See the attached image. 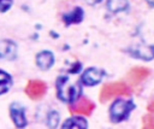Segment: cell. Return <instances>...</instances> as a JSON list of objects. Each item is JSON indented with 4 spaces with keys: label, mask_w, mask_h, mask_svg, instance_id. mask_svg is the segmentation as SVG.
Segmentation results:
<instances>
[{
    "label": "cell",
    "mask_w": 154,
    "mask_h": 129,
    "mask_svg": "<svg viewBox=\"0 0 154 129\" xmlns=\"http://www.w3.org/2000/svg\"><path fill=\"white\" fill-rule=\"evenodd\" d=\"M10 116L12 122L17 128H24L26 127V117H25V109L17 102L11 104L10 106Z\"/></svg>",
    "instance_id": "6"
},
{
    "label": "cell",
    "mask_w": 154,
    "mask_h": 129,
    "mask_svg": "<svg viewBox=\"0 0 154 129\" xmlns=\"http://www.w3.org/2000/svg\"><path fill=\"white\" fill-rule=\"evenodd\" d=\"M148 110H149V111H154V102H152V104L148 106Z\"/></svg>",
    "instance_id": "21"
},
{
    "label": "cell",
    "mask_w": 154,
    "mask_h": 129,
    "mask_svg": "<svg viewBox=\"0 0 154 129\" xmlns=\"http://www.w3.org/2000/svg\"><path fill=\"white\" fill-rule=\"evenodd\" d=\"M143 127L144 128H154V117L153 115H147L143 117Z\"/></svg>",
    "instance_id": "17"
},
{
    "label": "cell",
    "mask_w": 154,
    "mask_h": 129,
    "mask_svg": "<svg viewBox=\"0 0 154 129\" xmlns=\"http://www.w3.org/2000/svg\"><path fill=\"white\" fill-rule=\"evenodd\" d=\"M61 128L66 129V128H70V129H84V128H88V123L84 118L82 117H71L69 119H66L64 122V124L61 125Z\"/></svg>",
    "instance_id": "12"
},
{
    "label": "cell",
    "mask_w": 154,
    "mask_h": 129,
    "mask_svg": "<svg viewBox=\"0 0 154 129\" xmlns=\"http://www.w3.org/2000/svg\"><path fill=\"white\" fill-rule=\"evenodd\" d=\"M103 76H105V71L102 69H99V68H89V69H87L82 74L81 81H82L83 84H85L88 87H93V86L100 83Z\"/></svg>",
    "instance_id": "5"
},
{
    "label": "cell",
    "mask_w": 154,
    "mask_h": 129,
    "mask_svg": "<svg viewBox=\"0 0 154 129\" xmlns=\"http://www.w3.org/2000/svg\"><path fill=\"white\" fill-rule=\"evenodd\" d=\"M128 7H129L128 0H107V8L113 13L126 11Z\"/></svg>",
    "instance_id": "14"
},
{
    "label": "cell",
    "mask_w": 154,
    "mask_h": 129,
    "mask_svg": "<svg viewBox=\"0 0 154 129\" xmlns=\"http://www.w3.org/2000/svg\"><path fill=\"white\" fill-rule=\"evenodd\" d=\"M87 4H89V5H95V4H99V2H101L102 0H84Z\"/></svg>",
    "instance_id": "19"
},
{
    "label": "cell",
    "mask_w": 154,
    "mask_h": 129,
    "mask_svg": "<svg viewBox=\"0 0 154 129\" xmlns=\"http://www.w3.org/2000/svg\"><path fill=\"white\" fill-rule=\"evenodd\" d=\"M54 64V55L51 51H41L36 54V65L38 69L46 71L51 69Z\"/></svg>",
    "instance_id": "10"
},
{
    "label": "cell",
    "mask_w": 154,
    "mask_h": 129,
    "mask_svg": "<svg viewBox=\"0 0 154 129\" xmlns=\"http://www.w3.org/2000/svg\"><path fill=\"white\" fill-rule=\"evenodd\" d=\"M131 89L130 86H128L124 82H114V83H108L102 87L100 92V101L106 102L107 100L118 96V95H130Z\"/></svg>",
    "instance_id": "3"
},
{
    "label": "cell",
    "mask_w": 154,
    "mask_h": 129,
    "mask_svg": "<svg viewBox=\"0 0 154 129\" xmlns=\"http://www.w3.org/2000/svg\"><path fill=\"white\" fill-rule=\"evenodd\" d=\"M147 1V4L150 6V7H154V0H146Z\"/></svg>",
    "instance_id": "20"
},
{
    "label": "cell",
    "mask_w": 154,
    "mask_h": 129,
    "mask_svg": "<svg viewBox=\"0 0 154 129\" xmlns=\"http://www.w3.org/2000/svg\"><path fill=\"white\" fill-rule=\"evenodd\" d=\"M135 109V104L131 100L117 99L109 107V118L113 123H120L129 117V113Z\"/></svg>",
    "instance_id": "2"
},
{
    "label": "cell",
    "mask_w": 154,
    "mask_h": 129,
    "mask_svg": "<svg viewBox=\"0 0 154 129\" xmlns=\"http://www.w3.org/2000/svg\"><path fill=\"white\" fill-rule=\"evenodd\" d=\"M11 86H12V78L10 74H7L4 70H0V95L5 94Z\"/></svg>",
    "instance_id": "15"
},
{
    "label": "cell",
    "mask_w": 154,
    "mask_h": 129,
    "mask_svg": "<svg viewBox=\"0 0 154 129\" xmlns=\"http://www.w3.org/2000/svg\"><path fill=\"white\" fill-rule=\"evenodd\" d=\"M47 86L41 80H30L25 87V94L32 100H40L46 94Z\"/></svg>",
    "instance_id": "4"
},
{
    "label": "cell",
    "mask_w": 154,
    "mask_h": 129,
    "mask_svg": "<svg viewBox=\"0 0 154 129\" xmlns=\"http://www.w3.org/2000/svg\"><path fill=\"white\" fill-rule=\"evenodd\" d=\"M82 93V88L78 82H71L67 76H59L57 80V95L64 101L72 104Z\"/></svg>",
    "instance_id": "1"
},
{
    "label": "cell",
    "mask_w": 154,
    "mask_h": 129,
    "mask_svg": "<svg viewBox=\"0 0 154 129\" xmlns=\"http://www.w3.org/2000/svg\"><path fill=\"white\" fill-rule=\"evenodd\" d=\"M58 123H59V113L55 111L49 112L48 117H47V125L51 128H54L58 125Z\"/></svg>",
    "instance_id": "16"
},
{
    "label": "cell",
    "mask_w": 154,
    "mask_h": 129,
    "mask_svg": "<svg viewBox=\"0 0 154 129\" xmlns=\"http://www.w3.org/2000/svg\"><path fill=\"white\" fill-rule=\"evenodd\" d=\"M95 109V105L93 101L88 99H81L77 102H72L70 105V112L72 115H90L93 110Z\"/></svg>",
    "instance_id": "9"
},
{
    "label": "cell",
    "mask_w": 154,
    "mask_h": 129,
    "mask_svg": "<svg viewBox=\"0 0 154 129\" xmlns=\"http://www.w3.org/2000/svg\"><path fill=\"white\" fill-rule=\"evenodd\" d=\"M13 0H0V12H6L12 6Z\"/></svg>",
    "instance_id": "18"
},
{
    "label": "cell",
    "mask_w": 154,
    "mask_h": 129,
    "mask_svg": "<svg viewBox=\"0 0 154 129\" xmlns=\"http://www.w3.org/2000/svg\"><path fill=\"white\" fill-rule=\"evenodd\" d=\"M83 16H84L83 10L81 7H75L73 11L65 14L63 17V19H64L66 25H70V24H75V23H81L83 19Z\"/></svg>",
    "instance_id": "13"
},
{
    "label": "cell",
    "mask_w": 154,
    "mask_h": 129,
    "mask_svg": "<svg viewBox=\"0 0 154 129\" xmlns=\"http://www.w3.org/2000/svg\"><path fill=\"white\" fill-rule=\"evenodd\" d=\"M149 75V70L146 68H134L129 71L126 80L130 84H137Z\"/></svg>",
    "instance_id": "11"
},
{
    "label": "cell",
    "mask_w": 154,
    "mask_h": 129,
    "mask_svg": "<svg viewBox=\"0 0 154 129\" xmlns=\"http://www.w3.org/2000/svg\"><path fill=\"white\" fill-rule=\"evenodd\" d=\"M128 52L134 57L142 60H152L154 59V46H146V45H138L135 47H131L128 49Z\"/></svg>",
    "instance_id": "7"
},
{
    "label": "cell",
    "mask_w": 154,
    "mask_h": 129,
    "mask_svg": "<svg viewBox=\"0 0 154 129\" xmlns=\"http://www.w3.org/2000/svg\"><path fill=\"white\" fill-rule=\"evenodd\" d=\"M17 57V45L11 40H0V59L13 60Z\"/></svg>",
    "instance_id": "8"
}]
</instances>
